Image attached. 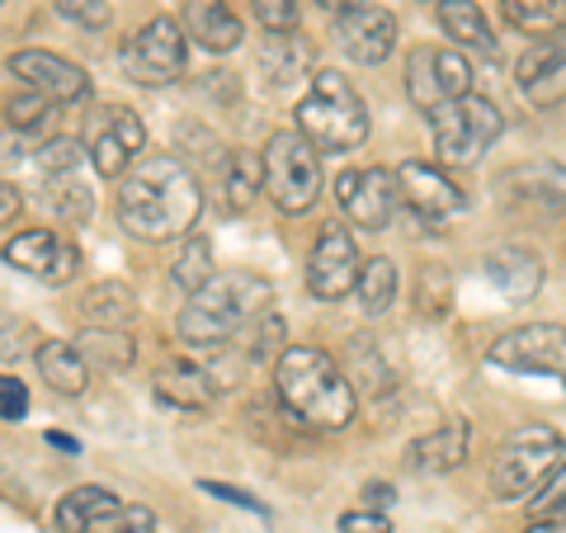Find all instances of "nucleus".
I'll list each match as a JSON object with an SVG mask.
<instances>
[{
  "mask_svg": "<svg viewBox=\"0 0 566 533\" xmlns=\"http://www.w3.org/2000/svg\"><path fill=\"white\" fill-rule=\"evenodd\" d=\"M203 212V189L180 156H147L118 189V218L142 241H175Z\"/></svg>",
  "mask_w": 566,
  "mask_h": 533,
  "instance_id": "obj_1",
  "label": "nucleus"
},
{
  "mask_svg": "<svg viewBox=\"0 0 566 533\" xmlns=\"http://www.w3.org/2000/svg\"><path fill=\"white\" fill-rule=\"evenodd\" d=\"M274 387L279 401L293 420L312 425V430H345L354 420V383L345 378V368L316 345H289L274 364Z\"/></svg>",
  "mask_w": 566,
  "mask_h": 533,
  "instance_id": "obj_2",
  "label": "nucleus"
},
{
  "mask_svg": "<svg viewBox=\"0 0 566 533\" xmlns=\"http://www.w3.org/2000/svg\"><path fill=\"white\" fill-rule=\"evenodd\" d=\"M274 302V289L270 279H260L251 270H232V274H212L208 289L189 293L180 322L185 345H199V349H222L232 335H241L245 326H255Z\"/></svg>",
  "mask_w": 566,
  "mask_h": 533,
  "instance_id": "obj_3",
  "label": "nucleus"
},
{
  "mask_svg": "<svg viewBox=\"0 0 566 533\" xmlns=\"http://www.w3.org/2000/svg\"><path fill=\"white\" fill-rule=\"evenodd\" d=\"M297 133L316 151H354L368 137V104L340 71H312V91L297 100Z\"/></svg>",
  "mask_w": 566,
  "mask_h": 533,
  "instance_id": "obj_4",
  "label": "nucleus"
},
{
  "mask_svg": "<svg viewBox=\"0 0 566 533\" xmlns=\"http://www.w3.org/2000/svg\"><path fill=\"white\" fill-rule=\"evenodd\" d=\"M501 133H505V118L486 95L449 100V104H439V109L430 114L434 156L444 166H476Z\"/></svg>",
  "mask_w": 566,
  "mask_h": 533,
  "instance_id": "obj_5",
  "label": "nucleus"
},
{
  "mask_svg": "<svg viewBox=\"0 0 566 533\" xmlns=\"http://www.w3.org/2000/svg\"><path fill=\"white\" fill-rule=\"evenodd\" d=\"M557 458H562V435L553 425H524V430H515L491 463L495 501H528L557 472Z\"/></svg>",
  "mask_w": 566,
  "mask_h": 533,
  "instance_id": "obj_6",
  "label": "nucleus"
},
{
  "mask_svg": "<svg viewBox=\"0 0 566 533\" xmlns=\"http://www.w3.org/2000/svg\"><path fill=\"white\" fill-rule=\"evenodd\" d=\"M264 194L279 212H307L322 199V156L303 133H274L264 147Z\"/></svg>",
  "mask_w": 566,
  "mask_h": 533,
  "instance_id": "obj_7",
  "label": "nucleus"
},
{
  "mask_svg": "<svg viewBox=\"0 0 566 533\" xmlns=\"http://www.w3.org/2000/svg\"><path fill=\"white\" fill-rule=\"evenodd\" d=\"M406 95L416 109L434 114L439 104L472 95V66L463 52L439 48V43H416L406 52Z\"/></svg>",
  "mask_w": 566,
  "mask_h": 533,
  "instance_id": "obj_8",
  "label": "nucleus"
},
{
  "mask_svg": "<svg viewBox=\"0 0 566 533\" xmlns=\"http://www.w3.org/2000/svg\"><path fill=\"white\" fill-rule=\"evenodd\" d=\"M185 58H189V43H185V29L170 20V14H156L151 24H142L128 43L118 52V66L128 71L137 85H170L185 76Z\"/></svg>",
  "mask_w": 566,
  "mask_h": 533,
  "instance_id": "obj_9",
  "label": "nucleus"
},
{
  "mask_svg": "<svg viewBox=\"0 0 566 533\" xmlns=\"http://www.w3.org/2000/svg\"><path fill=\"white\" fill-rule=\"evenodd\" d=\"M486 359L510 373H543V378H557L566 387V326L534 322V326L505 331L501 341L486 349Z\"/></svg>",
  "mask_w": 566,
  "mask_h": 533,
  "instance_id": "obj_10",
  "label": "nucleus"
},
{
  "mask_svg": "<svg viewBox=\"0 0 566 533\" xmlns=\"http://www.w3.org/2000/svg\"><path fill=\"white\" fill-rule=\"evenodd\" d=\"M335 199H340V212L354 227H364V232H382V227L397 218L401 185H397V175L382 170V166L345 170L340 180H335Z\"/></svg>",
  "mask_w": 566,
  "mask_h": 533,
  "instance_id": "obj_11",
  "label": "nucleus"
},
{
  "mask_svg": "<svg viewBox=\"0 0 566 533\" xmlns=\"http://www.w3.org/2000/svg\"><path fill=\"white\" fill-rule=\"evenodd\" d=\"M359 245L345 227H322V237L312 245V260H307V289L326 302H340L359 289Z\"/></svg>",
  "mask_w": 566,
  "mask_h": 533,
  "instance_id": "obj_12",
  "label": "nucleus"
},
{
  "mask_svg": "<svg viewBox=\"0 0 566 533\" xmlns=\"http://www.w3.org/2000/svg\"><path fill=\"white\" fill-rule=\"evenodd\" d=\"M142 142H147L142 118L133 109H109V114H99V123H91V147L85 151H91L95 175L118 180V175L133 166V156L142 151Z\"/></svg>",
  "mask_w": 566,
  "mask_h": 533,
  "instance_id": "obj_13",
  "label": "nucleus"
},
{
  "mask_svg": "<svg viewBox=\"0 0 566 533\" xmlns=\"http://www.w3.org/2000/svg\"><path fill=\"white\" fill-rule=\"evenodd\" d=\"M335 43L345 48V58L378 66V62L392 58V48H397V14L382 10V6L349 10L335 20Z\"/></svg>",
  "mask_w": 566,
  "mask_h": 533,
  "instance_id": "obj_14",
  "label": "nucleus"
},
{
  "mask_svg": "<svg viewBox=\"0 0 566 533\" xmlns=\"http://www.w3.org/2000/svg\"><path fill=\"white\" fill-rule=\"evenodd\" d=\"M397 185H401V203L411 212H420L424 222H439V218H449V212L468 208L463 189H458L449 175L439 166H430V161H401L397 166Z\"/></svg>",
  "mask_w": 566,
  "mask_h": 533,
  "instance_id": "obj_15",
  "label": "nucleus"
},
{
  "mask_svg": "<svg viewBox=\"0 0 566 533\" xmlns=\"http://www.w3.org/2000/svg\"><path fill=\"white\" fill-rule=\"evenodd\" d=\"M6 260L10 270H20L29 279H43V283H66L71 274H76V245L62 241L57 232H20L6 241Z\"/></svg>",
  "mask_w": 566,
  "mask_h": 533,
  "instance_id": "obj_16",
  "label": "nucleus"
},
{
  "mask_svg": "<svg viewBox=\"0 0 566 533\" xmlns=\"http://www.w3.org/2000/svg\"><path fill=\"white\" fill-rule=\"evenodd\" d=\"M515 76H520V91L534 100L538 109L562 104L566 100V29L528 48L520 58V66H515Z\"/></svg>",
  "mask_w": 566,
  "mask_h": 533,
  "instance_id": "obj_17",
  "label": "nucleus"
},
{
  "mask_svg": "<svg viewBox=\"0 0 566 533\" xmlns=\"http://www.w3.org/2000/svg\"><path fill=\"white\" fill-rule=\"evenodd\" d=\"M10 71L20 76L29 91H39L48 100H81L85 91H91V81H85V71L76 62H66V58H52V52H14L10 58Z\"/></svg>",
  "mask_w": 566,
  "mask_h": 533,
  "instance_id": "obj_18",
  "label": "nucleus"
},
{
  "mask_svg": "<svg viewBox=\"0 0 566 533\" xmlns=\"http://www.w3.org/2000/svg\"><path fill=\"white\" fill-rule=\"evenodd\" d=\"M505 199L534 212H562L566 208V166L557 161H524L501 180Z\"/></svg>",
  "mask_w": 566,
  "mask_h": 533,
  "instance_id": "obj_19",
  "label": "nucleus"
},
{
  "mask_svg": "<svg viewBox=\"0 0 566 533\" xmlns=\"http://www.w3.org/2000/svg\"><path fill=\"white\" fill-rule=\"evenodd\" d=\"M468 449H472L468 420H444V425H434L430 435L411 439V449H406V468L420 472V477H439V472L463 468Z\"/></svg>",
  "mask_w": 566,
  "mask_h": 533,
  "instance_id": "obj_20",
  "label": "nucleus"
},
{
  "mask_svg": "<svg viewBox=\"0 0 566 533\" xmlns=\"http://www.w3.org/2000/svg\"><path fill=\"white\" fill-rule=\"evenodd\" d=\"M118 514H123V505L109 487H76L57 501L52 524H57V533H95L99 524L118 520Z\"/></svg>",
  "mask_w": 566,
  "mask_h": 533,
  "instance_id": "obj_21",
  "label": "nucleus"
},
{
  "mask_svg": "<svg viewBox=\"0 0 566 533\" xmlns=\"http://www.w3.org/2000/svg\"><path fill=\"white\" fill-rule=\"evenodd\" d=\"M185 29H189V39L199 48H208V52H232L245 39V24L222 6V0H189Z\"/></svg>",
  "mask_w": 566,
  "mask_h": 533,
  "instance_id": "obj_22",
  "label": "nucleus"
},
{
  "mask_svg": "<svg viewBox=\"0 0 566 533\" xmlns=\"http://www.w3.org/2000/svg\"><path fill=\"white\" fill-rule=\"evenodd\" d=\"M486 279L510 302H524V297H534L543 289V264H538L534 251H524V245H510V251L486 255Z\"/></svg>",
  "mask_w": 566,
  "mask_h": 533,
  "instance_id": "obj_23",
  "label": "nucleus"
},
{
  "mask_svg": "<svg viewBox=\"0 0 566 533\" xmlns=\"http://www.w3.org/2000/svg\"><path fill=\"white\" fill-rule=\"evenodd\" d=\"M156 401L175 411H203L212 401V373L199 364H170L156 373Z\"/></svg>",
  "mask_w": 566,
  "mask_h": 533,
  "instance_id": "obj_24",
  "label": "nucleus"
},
{
  "mask_svg": "<svg viewBox=\"0 0 566 533\" xmlns=\"http://www.w3.org/2000/svg\"><path fill=\"white\" fill-rule=\"evenodd\" d=\"M81 316H85V326L123 331L137 316V293L128 289V283H118V279H104V283H95V289H85Z\"/></svg>",
  "mask_w": 566,
  "mask_h": 533,
  "instance_id": "obj_25",
  "label": "nucleus"
},
{
  "mask_svg": "<svg viewBox=\"0 0 566 533\" xmlns=\"http://www.w3.org/2000/svg\"><path fill=\"white\" fill-rule=\"evenodd\" d=\"M39 373L52 393L62 397H81L85 383H91V364H85V354L76 345H62V341H48L39 345Z\"/></svg>",
  "mask_w": 566,
  "mask_h": 533,
  "instance_id": "obj_26",
  "label": "nucleus"
},
{
  "mask_svg": "<svg viewBox=\"0 0 566 533\" xmlns=\"http://www.w3.org/2000/svg\"><path fill=\"white\" fill-rule=\"evenodd\" d=\"M71 345L85 354V364H91L95 373H123V368L137 359V349H133L128 335H123V331H109V326H85Z\"/></svg>",
  "mask_w": 566,
  "mask_h": 533,
  "instance_id": "obj_27",
  "label": "nucleus"
},
{
  "mask_svg": "<svg viewBox=\"0 0 566 533\" xmlns=\"http://www.w3.org/2000/svg\"><path fill=\"white\" fill-rule=\"evenodd\" d=\"M439 24L453 43H463L472 52H495V33L486 24L482 6H472V0H439Z\"/></svg>",
  "mask_w": 566,
  "mask_h": 533,
  "instance_id": "obj_28",
  "label": "nucleus"
},
{
  "mask_svg": "<svg viewBox=\"0 0 566 533\" xmlns=\"http://www.w3.org/2000/svg\"><path fill=\"white\" fill-rule=\"evenodd\" d=\"M501 14L528 39H553L566 29V0H501Z\"/></svg>",
  "mask_w": 566,
  "mask_h": 533,
  "instance_id": "obj_29",
  "label": "nucleus"
},
{
  "mask_svg": "<svg viewBox=\"0 0 566 533\" xmlns=\"http://www.w3.org/2000/svg\"><path fill=\"white\" fill-rule=\"evenodd\" d=\"M397 264L387 260V255H374V260H364V274H359V307L368 316H382L387 307L397 302Z\"/></svg>",
  "mask_w": 566,
  "mask_h": 533,
  "instance_id": "obj_30",
  "label": "nucleus"
},
{
  "mask_svg": "<svg viewBox=\"0 0 566 533\" xmlns=\"http://www.w3.org/2000/svg\"><path fill=\"white\" fill-rule=\"evenodd\" d=\"M260 66H264V76H270V81H283V85H289L297 71H307V66H312V52H307V43L297 39V33H274V39L264 43Z\"/></svg>",
  "mask_w": 566,
  "mask_h": 533,
  "instance_id": "obj_31",
  "label": "nucleus"
},
{
  "mask_svg": "<svg viewBox=\"0 0 566 533\" xmlns=\"http://www.w3.org/2000/svg\"><path fill=\"white\" fill-rule=\"evenodd\" d=\"M264 185V156H255V151H237L232 161H227V185H222V194H227V208H245L255 199V189Z\"/></svg>",
  "mask_w": 566,
  "mask_h": 533,
  "instance_id": "obj_32",
  "label": "nucleus"
},
{
  "mask_svg": "<svg viewBox=\"0 0 566 533\" xmlns=\"http://www.w3.org/2000/svg\"><path fill=\"white\" fill-rule=\"evenodd\" d=\"M349 373H354L349 383H359L364 393H382V387H392V368L382 364V354H378V345L368 341V335H354L349 341Z\"/></svg>",
  "mask_w": 566,
  "mask_h": 533,
  "instance_id": "obj_33",
  "label": "nucleus"
},
{
  "mask_svg": "<svg viewBox=\"0 0 566 533\" xmlns=\"http://www.w3.org/2000/svg\"><path fill=\"white\" fill-rule=\"evenodd\" d=\"M170 279L180 283L185 293H199V289H208V283H212V251H208L203 237H185L180 255H175Z\"/></svg>",
  "mask_w": 566,
  "mask_h": 533,
  "instance_id": "obj_34",
  "label": "nucleus"
},
{
  "mask_svg": "<svg viewBox=\"0 0 566 533\" xmlns=\"http://www.w3.org/2000/svg\"><path fill=\"white\" fill-rule=\"evenodd\" d=\"M528 510L534 520H566V463H557V472L528 495Z\"/></svg>",
  "mask_w": 566,
  "mask_h": 533,
  "instance_id": "obj_35",
  "label": "nucleus"
},
{
  "mask_svg": "<svg viewBox=\"0 0 566 533\" xmlns=\"http://www.w3.org/2000/svg\"><path fill=\"white\" fill-rule=\"evenodd\" d=\"M81 161H85V151H81L76 137H52V142H43V147H39V166L48 175H71Z\"/></svg>",
  "mask_w": 566,
  "mask_h": 533,
  "instance_id": "obj_36",
  "label": "nucleus"
},
{
  "mask_svg": "<svg viewBox=\"0 0 566 533\" xmlns=\"http://www.w3.org/2000/svg\"><path fill=\"white\" fill-rule=\"evenodd\" d=\"M255 20L270 33H293L297 29V0H251Z\"/></svg>",
  "mask_w": 566,
  "mask_h": 533,
  "instance_id": "obj_37",
  "label": "nucleus"
},
{
  "mask_svg": "<svg viewBox=\"0 0 566 533\" xmlns=\"http://www.w3.org/2000/svg\"><path fill=\"white\" fill-rule=\"evenodd\" d=\"M270 354H283V316L264 312L251 331V359H270Z\"/></svg>",
  "mask_w": 566,
  "mask_h": 533,
  "instance_id": "obj_38",
  "label": "nucleus"
},
{
  "mask_svg": "<svg viewBox=\"0 0 566 533\" xmlns=\"http://www.w3.org/2000/svg\"><path fill=\"white\" fill-rule=\"evenodd\" d=\"M52 109V100L39 95V91H29L20 100H10V128H33V123H43V114Z\"/></svg>",
  "mask_w": 566,
  "mask_h": 533,
  "instance_id": "obj_39",
  "label": "nucleus"
},
{
  "mask_svg": "<svg viewBox=\"0 0 566 533\" xmlns=\"http://www.w3.org/2000/svg\"><path fill=\"white\" fill-rule=\"evenodd\" d=\"M57 10L66 14V20L85 24V29H104V24H109V6H104V0H57Z\"/></svg>",
  "mask_w": 566,
  "mask_h": 533,
  "instance_id": "obj_40",
  "label": "nucleus"
},
{
  "mask_svg": "<svg viewBox=\"0 0 566 533\" xmlns=\"http://www.w3.org/2000/svg\"><path fill=\"white\" fill-rule=\"evenodd\" d=\"M24 411H29V387L20 378H6L0 383V416H6L10 425H20Z\"/></svg>",
  "mask_w": 566,
  "mask_h": 533,
  "instance_id": "obj_41",
  "label": "nucleus"
},
{
  "mask_svg": "<svg viewBox=\"0 0 566 533\" xmlns=\"http://www.w3.org/2000/svg\"><path fill=\"white\" fill-rule=\"evenodd\" d=\"M340 533H392V520L382 510H349L340 514Z\"/></svg>",
  "mask_w": 566,
  "mask_h": 533,
  "instance_id": "obj_42",
  "label": "nucleus"
},
{
  "mask_svg": "<svg viewBox=\"0 0 566 533\" xmlns=\"http://www.w3.org/2000/svg\"><path fill=\"white\" fill-rule=\"evenodd\" d=\"M208 495H222V501H232V505H245V510H255V514H270V505L264 501H255V495H245V491H237V487H222V482H199Z\"/></svg>",
  "mask_w": 566,
  "mask_h": 533,
  "instance_id": "obj_43",
  "label": "nucleus"
},
{
  "mask_svg": "<svg viewBox=\"0 0 566 533\" xmlns=\"http://www.w3.org/2000/svg\"><path fill=\"white\" fill-rule=\"evenodd\" d=\"M52 203H57V208H66L71 218H85V212H91V194H85L81 185H66V189H57V194H52Z\"/></svg>",
  "mask_w": 566,
  "mask_h": 533,
  "instance_id": "obj_44",
  "label": "nucleus"
},
{
  "mask_svg": "<svg viewBox=\"0 0 566 533\" xmlns=\"http://www.w3.org/2000/svg\"><path fill=\"white\" fill-rule=\"evenodd\" d=\"M118 533H156L151 510H147V505H133V510H123V514H118Z\"/></svg>",
  "mask_w": 566,
  "mask_h": 533,
  "instance_id": "obj_45",
  "label": "nucleus"
},
{
  "mask_svg": "<svg viewBox=\"0 0 566 533\" xmlns=\"http://www.w3.org/2000/svg\"><path fill=\"white\" fill-rule=\"evenodd\" d=\"M392 501H397L392 487H382V482H368V487H364V505H368V510H382V505H392Z\"/></svg>",
  "mask_w": 566,
  "mask_h": 533,
  "instance_id": "obj_46",
  "label": "nucleus"
},
{
  "mask_svg": "<svg viewBox=\"0 0 566 533\" xmlns=\"http://www.w3.org/2000/svg\"><path fill=\"white\" fill-rule=\"evenodd\" d=\"M48 443H52V449H62V453H81V443L71 435H57V430H48Z\"/></svg>",
  "mask_w": 566,
  "mask_h": 533,
  "instance_id": "obj_47",
  "label": "nucleus"
},
{
  "mask_svg": "<svg viewBox=\"0 0 566 533\" xmlns=\"http://www.w3.org/2000/svg\"><path fill=\"white\" fill-rule=\"evenodd\" d=\"M524 533H566V520H534Z\"/></svg>",
  "mask_w": 566,
  "mask_h": 533,
  "instance_id": "obj_48",
  "label": "nucleus"
},
{
  "mask_svg": "<svg viewBox=\"0 0 566 533\" xmlns=\"http://www.w3.org/2000/svg\"><path fill=\"white\" fill-rule=\"evenodd\" d=\"M0 194H6V208H0V218H6V227H10V222H14V208H20V194H14L10 185L0 189Z\"/></svg>",
  "mask_w": 566,
  "mask_h": 533,
  "instance_id": "obj_49",
  "label": "nucleus"
},
{
  "mask_svg": "<svg viewBox=\"0 0 566 533\" xmlns=\"http://www.w3.org/2000/svg\"><path fill=\"white\" fill-rule=\"evenodd\" d=\"M326 10H335V14H349V10H364L368 0H322Z\"/></svg>",
  "mask_w": 566,
  "mask_h": 533,
  "instance_id": "obj_50",
  "label": "nucleus"
}]
</instances>
